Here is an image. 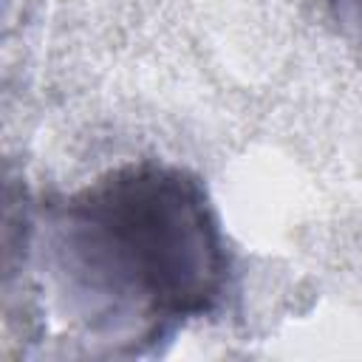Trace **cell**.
<instances>
[{"mask_svg": "<svg viewBox=\"0 0 362 362\" xmlns=\"http://www.w3.org/2000/svg\"><path fill=\"white\" fill-rule=\"evenodd\" d=\"M339 37L362 57V0H325Z\"/></svg>", "mask_w": 362, "mask_h": 362, "instance_id": "2", "label": "cell"}, {"mask_svg": "<svg viewBox=\"0 0 362 362\" xmlns=\"http://www.w3.org/2000/svg\"><path fill=\"white\" fill-rule=\"evenodd\" d=\"M6 226L3 314L23 356L156 359L238 294L209 187L175 161L130 158L71 192L23 198Z\"/></svg>", "mask_w": 362, "mask_h": 362, "instance_id": "1", "label": "cell"}]
</instances>
